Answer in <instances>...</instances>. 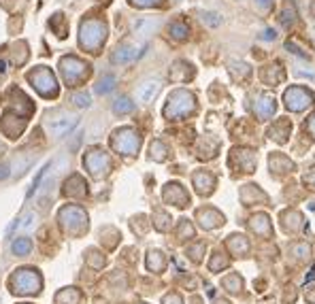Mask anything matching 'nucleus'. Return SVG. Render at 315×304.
Returning <instances> with one entry per match:
<instances>
[{
  "instance_id": "obj_1",
  "label": "nucleus",
  "mask_w": 315,
  "mask_h": 304,
  "mask_svg": "<svg viewBox=\"0 0 315 304\" xmlns=\"http://www.w3.org/2000/svg\"><path fill=\"white\" fill-rule=\"evenodd\" d=\"M77 117L68 115V113H58L54 117L47 119V130L51 132V136H64L66 132H70L72 128L77 126Z\"/></svg>"
},
{
  "instance_id": "obj_2",
  "label": "nucleus",
  "mask_w": 315,
  "mask_h": 304,
  "mask_svg": "<svg viewBox=\"0 0 315 304\" xmlns=\"http://www.w3.org/2000/svg\"><path fill=\"white\" fill-rule=\"evenodd\" d=\"M141 49H143V47H139V45L124 43V45H119L117 49L113 51L111 60H113L115 64H126V62H132V60H135V58H139V56H141Z\"/></svg>"
},
{
  "instance_id": "obj_3",
  "label": "nucleus",
  "mask_w": 315,
  "mask_h": 304,
  "mask_svg": "<svg viewBox=\"0 0 315 304\" xmlns=\"http://www.w3.org/2000/svg\"><path fill=\"white\" fill-rule=\"evenodd\" d=\"M285 102H287V106L290 108H294V111H302L305 106H309V102H311V96L305 92V90H298V88H294V90H290L287 92V96H285Z\"/></svg>"
},
{
  "instance_id": "obj_4",
  "label": "nucleus",
  "mask_w": 315,
  "mask_h": 304,
  "mask_svg": "<svg viewBox=\"0 0 315 304\" xmlns=\"http://www.w3.org/2000/svg\"><path fill=\"white\" fill-rule=\"evenodd\" d=\"M158 92H160V81H145L141 88L137 90V98H139V102H151L155 96H158Z\"/></svg>"
},
{
  "instance_id": "obj_5",
  "label": "nucleus",
  "mask_w": 315,
  "mask_h": 304,
  "mask_svg": "<svg viewBox=\"0 0 315 304\" xmlns=\"http://www.w3.org/2000/svg\"><path fill=\"white\" fill-rule=\"evenodd\" d=\"M158 26H160V21H158V19H153V17H143V19H137L132 28H135V34L137 36H151L158 30Z\"/></svg>"
},
{
  "instance_id": "obj_6",
  "label": "nucleus",
  "mask_w": 315,
  "mask_h": 304,
  "mask_svg": "<svg viewBox=\"0 0 315 304\" xmlns=\"http://www.w3.org/2000/svg\"><path fill=\"white\" fill-rule=\"evenodd\" d=\"M228 247L234 251V255H239V258H243V255L247 253V240L243 238V236H230V240H228Z\"/></svg>"
},
{
  "instance_id": "obj_7",
  "label": "nucleus",
  "mask_w": 315,
  "mask_h": 304,
  "mask_svg": "<svg viewBox=\"0 0 315 304\" xmlns=\"http://www.w3.org/2000/svg\"><path fill=\"white\" fill-rule=\"evenodd\" d=\"M34 226H36V215L34 213H26V215L19 217V219L15 222L13 228H17V230H32Z\"/></svg>"
},
{
  "instance_id": "obj_8",
  "label": "nucleus",
  "mask_w": 315,
  "mask_h": 304,
  "mask_svg": "<svg viewBox=\"0 0 315 304\" xmlns=\"http://www.w3.org/2000/svg\"><path fill=\"white\" fill-rule=\"evenodd\" d=\"M194 183H198V185H200V191H209V187L215 183V181H213L207 173H200V175L194 177Z\"/></svg>"
},
{
  "instance_id": "obj_9",
  "label": "nucleus",
  "mask_w": 315,
  "mask_h": 304,
  "mask_svg": "<svg viewBox=\"0 0 315 304\" xmlns=\"http://www.w3.org/2000/svg\"><path fill=\"white\" fill-rule=\"evenodd\" d=\"M113 111L119 113V115H122V113H130V111H132V102H130L128 98H119V100L113 104Z\"/></svg>"
},
{
  "instance_id": "obj_10",
  "label": "nucleus",
  "mask_w": 315,
  "mask_h": 304,
  "mask_svg": "<svg viewBox=\"0 0 315 304\" xmlns=\"http://www.w3.org/2000/svg\"><path fill=\"white\" fill-rule=\"evenodd\" d=\"M13 251L15 253H28L30 251V240L28 238H19L13 242Z\"/></svg>"
},
{
  "instance_id": "obj_11",
  "label": "nucleus",
  "mask_w": 315,
  "mask_h": 304,
  "mask_svg": "<svg viewBox=\"0 0 315 304\" xmlns=\"http://www.w3.org/2000/svg\"><path fill=\"white\" fill-rule=\"evenodd\" d=\"M113 83H115V79H113V77H104V79L98 83V88H96V92L104 94V92H109V90L113 88Z\"/></svg>"
},
{
  "instance_id": "obj_12",
  "label": "nucleus",
  "mask_w": 315,
  "mask_h": 304,
  "mask_svg": "<svg viewBox=\"0 0 315 304\" xmlns=\"http://www.w3.org/2000/svg\"><path fill=\"white\" fill-rule=\"evenodd\" d=\"M186 34H188V28L183 26V23H181V26H179V23H175V26H173V36H175V39H186Z\"/></svg>"
},
{
  "instance_id": "obj_13",
  "label": "nucleus",
  "mask_w": 315,
  "mask_h": 304,
  "mask_svg": "<svg viewBox=\"0 0 315 304\" xmlns=\"http://www.w3.org/2000/svg\"><path fill=\"white\" fill-rule=\"evenodd\" d=\"M75 104L77 106H90V98H88V94H79V96H75Z\"/></svg>"
},
{
  "instance_id": "obj_14",
  "label": "nucleus",
  "mask_w": 315,
  "mask_h": 304,
  "mask_svg": "<svg viewBox=\"0 0 315 304\" xmlns=\"http://www.w3.org/2000/svg\"><path fill=\"white\" fill-rule=\"evenodd\" d=\"M256 5H258V9L269 11V9H271V5H273V0H256Z\"/></svg>"
},
{
  "instance_id": "obj_15",
  "label": "nucleus",
  "mask_w": 315,
  "mask_h": 304,
  "mask_svg": "<svg viewBox=\"0 0 315 304\" xmlns=\"http://www.w3.org/2000/svg\"><path fill=\"white\" fill-rule=\"evenodd\" d=\"M232 285L237 287V291L241 289V279H239V277H234V279H232ZM224 287H230V281H228V279H224Z\"/></svg>"
},
{
  "instance_id": "obj_16",
  "label": "nucleus",
  "mask_w": 315,
  "mask_h": 304,
  "mask_svg": "<svg viewBox=\"0 0 315 304\" xmlns=\"http://www.w3.org/2000/svg\"><path fill=\"white\" fill-rule=\"evenodd\" d=\"M264 34H266V39H269V41H273V39H275V32H273V30H266ZM264 34H262V36H264Z\"/></svg>"
},
{
  "instance_id": "obj_17",
  "label": "nucleus",
  "mask_w": 315,
  "mask_h": 304,
  "mask_svg": "<svg viewBox=\"0 0 315 304\" xmlns=\"http://www.w3.org/2000/svg\"><path fill=\"white\" fill-rule=\"evenodd\" d=\"M9 173H7V166H0V179H5Z\"/></svg>"
},
{
  "instance_id": "obj_18",
  "label": "nucleus",
  "mask_w": 315,
  "mask_h": 304,
  "mask_svg": "<svg viewBox=\"0 0 315 304\" xmlns=\"http://www.w3.org/2000/svg\"><path fill=\"white\" fill-rule=\"evenodd\" d=\"M311 130H313V132H315V115H313V117H311Z\"/></svg>"
}]
</instances>
